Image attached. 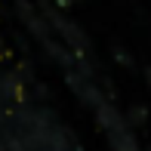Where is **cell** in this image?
I'll use <instances>...</instances> for the list:
<instances>
[{"label": "cell", "instance_id": "6da1fadb", "mask_svg": "<svg viewBox=\"0 0 151 151\" xmlns=\"http://www.w3.org/2000/svg\"><path fill=\"white\" fill-rule=\"evenodd\" d=\"M148 80H151V68H148Z\"/></svg>", "mask_w": 151, "mask_h": 151}]
</instances>
